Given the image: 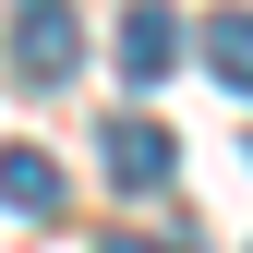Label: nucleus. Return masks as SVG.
Masks as SVG:
<instances>
[{
  "label": "nucleus",
  "instance_id": "nucleus-1",
  "mask_svg": "<svg viewBox=\"0 0 253 253\" xmlns=\"http://www.w3.org/2000/svg\"><path fill=\"white\" fill-rule=\"evenodd\" d=\"M12 73L24 84H73L84 73V12L73 0H12Z\"/></svg>",
  "mask_w": 253,
  "mask_h": 253
},
{
  "label": "nucleus",
  "instance_id": "nucleus-2",
  "mask_svg": "<svg viewBox=\"0 0 253 253\" xmlns=\"http://www.w3.org/2000/svg\"><path fill=\"white\" fill-rule=\"evenodd\" d=\"M181 48H193V37H181L169 0H133V12H121V84H169Z\"/></svg>",
  "mask_w": 253,
  "mask_h": 253
},
{
  "label": "nucleus",
  "instance_id": "nucleus-3",
  "mask_svg": "<svg viewBox=\"0 0 253 253\" xmlns=\"http://www.w3.org/2000/svg\"><path fill=\"white\" fill-rule=\"evenodd\" d=\"M97 157H109V181H121V193H169V181H181V145L157 133V121H109Z\"/></svg>",
  "mask_w": 253,
  "mask_h": 253
},
{
  "label": "nucleus",
  "instance_id": "nucleus-4",
  "mask_svg": "<svg viewBox=\"0 0 253 253\" xmlns=\"http://www.w3.org/2000/svg\"><path fill=\"white\" fill-rule=\"evenodd\" d=\"M0 205H12V217H60V205H73L60 157L48 145H0Z\"/></svg>",
  "mask_w": 253,
  "mask_h": 253
},
{
  "label": "nucleus",
  "instance_id": "nucleus-5",
  "mask_svg": "<svg viewBox=\"0 0 253 253\" xmlns=\"http://www.w3.org/2000/svg\"><path fill=\"white\" fill-rule=\"evenodd\" d=\"M205 73L229 84V97L253 84V24H241V12H205Z\"/></svg>",
  "mask_w": 253,
  "mask_h": 253
},
{
  "label": "nucleus",
  "instance_id": "nucleus-6",
  "mask_svg": "<svg viewBox=\"0 0 253 253\" xmlns=\"http://www.w3.org/2000/svg\"><path fill=\"white\" fill-rule=\"evenodd\" d=\"M109 253H193V241H109Z\"/></svg>",
  "mask_w": 253,
  "mask_h": 253
}]
</instances>
